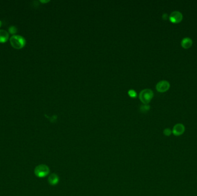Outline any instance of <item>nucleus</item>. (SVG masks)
Segmentation results:
<instances>
[{
	"instance_id": "f257e3e1",
	"label": "nucleus",
	"mask_w": 197,
	"mask_h": 196,
	"mask_svg": "<svg viewBox=\"0 0 197 196\" xmlns=\"http://www.w3.org/2000/svg\"><path fill=\"white\" fill-rule=\"evenodd\" d=\"M10 43L12 47L15 49H21L26 44V40L21 35L14 34L10 38Z\"/></svg>"
},
{
	"instance_id": "f03ea898",
	"label": "nucleus",
	"mask_w": 197,
	"mask_h": 196,
	"mask_svg": "<svg viewBox=\"0 0 197 196\" xmlns=\"http://www.w3.org/2000/svg\"><path fill=\"white\" fill-rule=\"evenodd\" d=\"M49 167L46 165H39L35 167L34 173L35 176L39 178H44L50 174Z\"/></svg>"
},
{
	"instance_id": "7ed1b4c3",
	"label": "nucleus",
	"mask_w": 197,
	"mask_h": 196,
	"mask_svg": "<svg viewBox=\"0 0 197 196\" xmlns=\"http://www.w3.org/2000/svg\"><path fill=\"white\" fill-rule=\"evenodd\" d=\"M153 92L151 89H147L142 90L139 95L140 100L145 104L149 103L153 97Z\"/></svg>"
},
{
	"instance_id": "20e7f679",
	"label": "nucleus",
	"mask_w": 197,
	"mask_h": 196,
	"mask_svg": "<svg viewBox=\"0 0 197 196\" xmlns=\"http://www.w3.org/2000/svg\"><path fill=\"white\" fill-rule=\"evenodd\" d=\"M169 21L173 24L180 23L183 20V15L179 11H174L169 16Z\"/></svg>"
},
{
	"instance_id": "39448f33",
	"label": "nucleus",
	"mask_w": 197,
	"mask_h": 196,
	"mask_svg": "<svg viewBox=\"0 0 197 196\" xmlns=\"http://www.w3.org/2000/svg\"><path fill=\"white\" fill-rule=\"evenodd\" d=\"M169 88L170 83H169V82H168L167 81H161L157 83L156 86V90L158 92L160 93H164L167 92L169 90Z\"/></svg>"
},
{
	"instance_id": "423d86ee",
	"label": "nucleus",
	"mask_w": 197,
	"mask_h": 196,
	"mask_svg": "<svg viewBox=\"0 0 197 196\" xmlns=\"http://www.w3.org/2000/svg\"><path fill=\"white\" fill-rule=\"evenodd\" d=\"M173 133L175 136H180L185 131V127L184 125L181 124L179 123L176 124L173 128Z\"/></svg>"
},
{
	"instance_id": "0eeeda50",
	"label": "nucleus",
	"mask_w": 197,
	"mask_h": 196,
	"mask_svg": "<svg viewBox=\"0 0 197 196\" xmlns=\"http://www.w3.org/2000/svg\"><path fill=\"white\" fill-rule=\"evenodd\" d=\"M59 181V176L55 173L51 174L48 178V182L51 185H56L58 183Z\"/></svg>"
},
{
	"instance_id": "6e6552de",
	"label": "nucleus",
	"mask_w": 197,
	"mask_h": 196,
	"mask_svg": "<svg viewBox=\"0 0 197 196\" xmlns=\"http://www.w3.org/2000/svg\"><path fill=\"white\" fill-rule=\"evenodd\" d=\"M9 33L4 30H0V43H5L9 40Z\"/></svg>"
},
{
	"instance_id": "1a4fd4ad",
	"label": "nucleus",
	"mask_w": 197,
	"mask_h": 196,
	"mask_svg": "<svg viewBox=\"0 0 197 196\" xmlns=\"http://www.w3.org/2000/svg\"><path fill=\"white\" fill-rule=\"evenodd\" d=\"M193 42L192 39L189 38H185L183 39L181 42V45L183 49H188L192 46Z\"/></svg>"
},
{
	"instance_id": "9d476101",
	"label": "nucleus",
	"mask_w": 197,
	"mask_h": 196,
	"mask_svg": "<svg viewBox=\"0 0 197 196\" xmlns=\"http://www.w3.org/2000/svg\"><path fill=\"white\" fill-rule=\"evenodd\" d=\"M8 31H9V32L10 33V34H12L13 35H14V34H15L17 32V28L15 26H11V27H10L9 28Z\"/></svg>"
},
{
	"instance_id": "9b49d317",
	"label": "nucleus",
	"mask_w": 197,
	"mask_h": 196,
	"mask_svg": "<svg viewBox=\"0 0 197 196\" xmlns=\"http://www.w3.org/2000/svg\"><path fill=\"white\" fill-rule=\"evenodd\" d=\"M163 133H164V135L167 136H169L171 135V133H173V131L171 130V129L169 128H165L164 131H163Z\"/></svg>"
},
{
	"instance_id": "f8f14e48",
	"label": "nucleus",
	"mask_w": 197,
	"mask_h": 196,
	"mask_svg": "<svg viewBox=\"0 0 197 196\" xmlns=\"http://www.w3.org/2000/svg\"><path fill=\"white\" fill-rule=\"evenodd\" d=\"M128 94L129 96H130L131 97H133V98L136 97V96H137V93L134 90H132V89L128 90Z\"/></svg>"
},
{
	"instance_id": "ddd939ff",
	"label": "nucleus",
	"mask_w": 197,
	"mask_h": 196,
	"mask_svg": "<svg viewBox=\"0 0 197 196\" xmlns=\"http://www.w3.org/2000/svg\"><path fill=\"white\" fill-rule=\"evenodd\" d=\"M150 109V107L149 105H143L141 107V110L142 111H148Z\"/></svg>"
},
{
	"instance_id": "4468645a",
	"label": "nucleus",
	"mask_w": 197,
	"mask_h": 196,
	"mask_svg": "<svg viewBox=\"0 0 197 196\" xmlns=\"http://www.w3.org/2000/svg\"><path fill=\"white\" fill-rule=\"evenodd\" d=\"M162 17H163V20H167L168 18V16L167 13H164L163 15V16H162Z\"/></svg>"
},
{
	"instance_id": "2eb2a0df",
	"label": "nucleus",
	"mask_w": 197,
	"mask_h": 196,
	"mask_svg": "<svg viewBox=\"0 0 197 196\" xmlns=\"http://www.w3.org/2000/svg\"><path fill=\"white\" fill-rule=\"evenodd\" d=\"M1 25H2V21L0 20V27H1Z\"/></svg>"
},
{
	"instance_id": "dca6fc26",
	"label": "nucleus",
	"mask_w": 197,
	"mask_h": 196,
	"mask_svg": "<svg viewBox=\"0 0 197 196\" xmlns=\"http://www.w3.org/2000/svg\"><path fill=\"white\" fill-rule=\"evenodd\" d=\"M40 2H48V1H40Z\"/></svg>"
}]
</instances>
